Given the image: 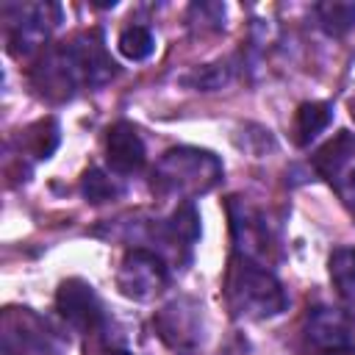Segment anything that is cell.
Instances as JSON below:
<instances>
[{
    "label": "cell",
    "mask_w": 355,
    "mask_h": 355,
    "mask_svg": "<svg viewBox=\"0 0 355 355\" xmlns=\"http://www.w3.org/2000/svg\"><path fill=\"white\" fill-rule=\"evenodd\" d=\"M116 75V64L105 53L100 31H83L69 42L44 53L33 67V89L47 100H69L80 89L105 86Z\"/></svg>",
    "instance_id": "6da1fadb"
},
{
    "label": "cell",
    "mask_w": 355,
    "mask_h": 355,
    "mask_svg": "<svg viewBox=\"0 0 355 355\" xmlns=\"http://www.w3.org/2000/svg\"><path fill=\"white\" fill-rule=\"evenodd\" d=\"M225 305L236 319H269L288 308L283 283L258 261L233 255L222 283Z\"/></svg>",
    "instance_id": "7a4b0ae2"
},
{
    "label": "cell",
    "mask_w": 355,
    "mask_h": 355,
    "mask_svg": "<svg viewBox=\"0 0 355 355\" xmlns=\"http://www.w3.org/2000/svg\"><path fill=\"white\" fill-rule=\"evenodd\" d=\"M222 161L214 153L200 147H172L155 161L150 172V189L158 197L191 202L194 197L214 191L222 183Z\"/></svg>",
    "instance_id": "3957f363"
},
{
    "label": "cell",
    "mask_w": 355,
    "mask_h": 355,
    "mask_svg": "<svg viewBox=\"0 0 355 355\" xmlns=\"http://www.w3.org/2000/svg\"><path fill=\"white\" fill-rule=\"evenodd\" d=\"M3 355H64L55 330L31 308H6L0 324Z\"/></svg>",
    "instance_id": "277c9868"
},
{
    "label": "cell",
    "mask_w": 355,
    "mask_h": 355,
    "mask_svg": "<svg viewBox=\"0 0 355 355\" xmlns=\"http://www.w3.org/2000/svg\"><path fill=\"white\" fill-rule=\"evenodd\" d=\"M3 17L8 22V28H6L8 53L22 58L47 42L50 31L61 22V6H55V3L3 6Z\"/></svg>",
    "instance_id": "5b68a950"
},
{
    "label": "cell",
    "mask_w": 355,
    "mask_h": 355,
    "mask_svg": "<svg viewBox=\"0 0 355 355\" xmlns=\"http://www.w3.org/2000/svg\"><path fill=\"white\" fill-rule=\"evenodd\" d=\"M311 164L355 219V136L349 130H338L313 153Z\"/></svg>",
    "instance_id": "8992f818"
},
{
    "label": "cell",
    "mask_w": 355,
    "mask_h": 355,
    "mask_svg": "<svg viewBox=\"0 0 355 355\" xmlns=\"http://www.w3.org/2000/svg\"><path fill=\"white\" fill-rule=\"evenodd\" d=\"M169 283V269L164 258L147 247H133L125 252L116 269V288L122 297L147 302L158 297Z\"/></svg>",
    "instance_id": "52a82bcc"
},
{
    "label": "cell",
    "mask_w": 355,
    "mask_h": 355,
    "mask_svg": "<svg viewBox=\"0 0 355 355\" xmlns=\"http://www.w3.org/2000/svg\"><path fill=\"white\" fill-rule=\"evenodd\" d=\"M227 219H230L236 255H244V258L263 263V258L275 247L266 216L258 208H252L250 202H244L241 197H230L227 200Z\"/></svg>",
    "instance_id": "ba28073f"
},
{
    "label": "cell",
    "mask_w": 355,
    "mask_h": 355,
    "mask_svg": "<svg viewBox=\"0 0 355 355\" xmlns=\"http://www.w3.org/2000/svg\"><path fill=\"white\" fill-rule=\"evenodd\" d=\"M55 311L78 333H97V330L105 327L103 302H100L97 291L92 288V283H86L80 277H69V280H64L58 286Z\"/></svg>",
    "instance_id": "9c48e42d"
},
{
    "label": "cell",
    "mask_w": 355,
    "mask_h": 355,
    "mask_svg": "<svg viewBox=\"0 0 355 355\" xmlns=\"http://www.w3.org/2000/svg\"><path fill=\"white\" fill-rule=\"evenodd\" d=\"M305 341L316 352L349 347L355 341V319L341 308H330V305L311 308L305 316Z\"/></svg>",
    "instance_id": "30bf717a"
},
{
    "label": "cell",
    "mask_w": 355,
    "mask_h": 355,
    "mask_svg": "<svg viewBox=\"0 0 355 355\" xmlns=\"http://www.w3.org/2000/svg\"><path fill=\"white\" fill-rule=\"evenodd\" d=\"M147 161L144 141L130 122H114L105 136V164L114 175H136Z\"/></svg>",
    "instance_id": "8fae6325"
},
{
    "label": "cell",
    "mask_w": 355,
    "mask_h": 355,
    "mask_svg": "<svg viewBox=\"0 0 355 355\" xmlns=\"http://www.w3.org/2000/svg\"><path fill=\"white\" fill-rule=\"evenodd\" d=\"M153 324L169 347H191L200 338V311L189 300H175L164 305L155 313Z\"/></svg>",
    "instance_id": "7c38bea8"
},
{
    "label": "cell",
    "mask_w": 355,
    "mask_h": 355,
    "mask_svg": "<svg viewBox=\"0 0 355 355\" xmlns=\"http://www.w3.org/2000/svg\"><path fill=\"white\" fill-rule=\"evenodd\" d=\"M333 122V105L324 103V100H311V103H302L294 114V122H291V139L297 147H308L327 125Z\"/></svg>",
    "instance_id": "4fadbf2b"
},
{
    "label": "cell",
    "mask_w": 355,
    "mask_h": 355,
    "mask_svg": "<svg viewBox=\"0 0 355 355\" xmlns=\"http://www.w3.org/2000/svg\"><path fill=\"white\" fill-rule=\"evenodd\" d=\"M58 141H61V130H58V122H55L53 116L33 122V125L25 128V133H22V150H25L31 158H36V161H47V158L55 153Z\"/></svg>",
    "instance_id": "5bb4252c"
},
{
    "label": "cell",
    "mask_w": 355,
    "mask_h": 355,
    "mask_svg": "<svg viewBox=\"0 0 355 355\" xmlns=\"http://www.w3.org/2000/svg\"><path fill=\"white\" fill-rule=\"evenodd\" d=\"M316 22L327 36H347L355 28V3H344V0H327V3H316L313 6Z\"/></svg>",
    "instance_id": "9a60e30c"
},
{
    "label": "cell",
    "mask_w": 355,
    "mask_h": 355,
    "mask_svg": "<svg viewBox=\"0 0 355 355\" xmlns=\"http://www.w3.org/2000/svg\"><path fill=\"white\" fill-rule=\"evenodd\" d=\"M327 272L338 297L355 302V247H336L327 258Z\"/></svg>",
    "instance_id": "2e32d148"
},
{
    "label": "cell",
    "mask_w": 355,
    "mask_h": 355,
    "mask_svg": "<svg viewBox=\"0 0 355 355\" xmlns=\"http://www.w3.org/2000/svg\"><path fill=\"white\" fill-rule=\"evenodd\" d=\"M122 191H125L122 183L116 178H111L108 172H103V169H86L83 178H80V194L92 205L116 200V197H122Z\"/></svg>",
    "instance_id": "e0dca14e"
},
{
    "label": "cell",
    "mask_w": 355,
    "mask_h": 355,
    "mask_svg": "<svg viewBox=\"0 0 355 355\" xmlns=\"http://www.w3.org/2000/svg\"><path fill=\"white\" fill-rule=\"evenodd\" d=\"M116 47L128 61H144L153 55L155 39H153V31L147 25H128V28H122Z\"/></svg>",
    "instance_id": "ac0fdd59"
},
{
    "label": "cell",
    "mask_w": 355,
    "mask_h": 355,
    "mask_svg": "<svg viewBox=\"0 0 355 355\" xmlns=\"http://www.w3.org/2000/svg\"><path fill=\"white\" fill-rule=\"evenodd\" d=\"M230 78H233V67H230V61H216V64H208V67L194 69L191 75L183 78V83L191 86V89L214 92V89H222L225 83H230Z\"/></svg>",
    "instance_id": "d6986e66"
},
{
    "label": "cell",
    "mask_w": 355,
    "mask_h": 355,
    "mask_svg": "<svg viewBox=\"0 0 355 355\" xmlns=\"http://www.w3.org/2000/svg\"><path fill=\"white\" fill-rule=\"evenodd\" d=\"M189 22L200 25V28L219 31L225 25V6H219V3H194L189 8Z\"/></svg>",
    "instance_id": "ffe728a7"
},
{
    "label": "cell",
    "mask_w": 355,
    "mask_h": 355,
    "mask_svg": "<svg viewBox=\"0 0 355 355\" xmlns=\"http://www.w3.org/2000/svg\"><path fill=\"white\" fill-rule=\"evenodd\" d=\"M316 355H355V344L338 347V349H324V352H316Z\"/></svg>",
    "instance_id": "44dd1931"
},
{
    "label": "cell",
    "mask_w": 355,
    "mask_h": 355,
    "mask_svg": "<svg viewBox=\"0 0 355 355\" xmlns=\"http://www.w3.org/2000/svg\"><path fill=\"white\" fill-rule=\"evenodd\" d=\"M349 116H352V122H355V94L349 97Z\"/></svg>",
    "instance_id": "7402d4cb"
},
{
    "label": "cell",
    "mask_w": 355,
    "mask_h": 355,
    "mask_svg": "<svg viewBox=\"0 0 355 355\" xmlns=\"http://www.w3.org/2000/svg\"><path fill=\"white\" fill-rule=\"evenodd\" d=\"M108 355H130V352H125V349H114V347H111Z\"/></svg>",
    "instance_id": "603a6c76"
}]
</instances>
